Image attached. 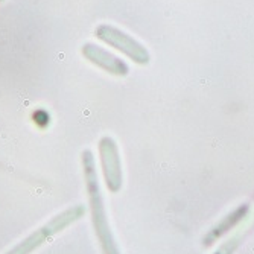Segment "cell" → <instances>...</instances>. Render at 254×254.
Masks as SVG:
<instances>
[{"label": "cell", "mask_w": 254, "mask_h": 254, "mask_svg": "<svg viewBox=\"0 0 254 254\" xmlns=\"http://www.w3.org/2000/svg\"><path fill=\"white\" fill-rule=\"evenodd\" d=\"M81 165H82V174H84V180H85V189H87V195H88L91 222H93L95 233L98 236L102 253L104 254H121L118 242L111 233L110 222L107 219V210L104 205V198L101 193V186H99L98 172H96V161H95L93 152L90 149L82 151Z\"/></svg>", "instance_id": "6da1fadb"}, {"label": "cell", "mask_w": 254, "mask_h": 254, "mask_svg": "<svg viewBox=\"0 0 254 254\" xmlns=\"http://www.w3.org/2000/svg\"><path fill=\"white\" fill-rule=\"evenodd\" d=\"M85 215V207L78 204L70 209H65L64 212L55 215L52 219H49L46 224H43L40 228H37L34 233H31L28 238H25L21 242L14 245L11 250H8L5 254H32L35 250H38L43 244L48 242L55 235L61 233L68 225L75 224Z\"/></svg>", "instance_id": "7a4b0ae2"}, {"label": "cell", "mask_w": 254, "mask_h": 254, "mask_svg": "<svg viewBox=\"0 0 254 254\" xmlns=\"http://www.w3.org/2000/svg\"><path fill=\"white\" fill-rule=\"evenodd\" d=\"M95 35L105 44L111 46L116 51L127 55L138 65H146L151 61V55L145 46L132 38V35L127 34L125 31L111 26V25H99L95 31Z\"/></svg>", "instance_id": "3957f363"}, {"label": "cell", "mask_w": 254, "mask_h": 254, "mask_svg": "<svg viewBox=\"0 0 254 254\" xmlns=\"http://www.w3.org/2000/svg\"><path fill=\"white\" fill-rule=\"evenodd\" d=\"M101 168L104 174V180L107 189L111 193H118L124 184V172H122V160L119 146L113 137L104 135L98 143Z\"/></svg>", "instance_id": "277c9868"}, {"label": "cell", "mask_w": 254, "mask_h": 254, "mask_svg": "<svg viewBox=\"0 0 254 254\" xmlns=\"http://www.w3.org/2000/svg\"><path fill=\"white\" fill-rule=\"evenodd\" d=\"M81 54L88 63L102 68L104 72H107L113 76L124 78L129 73V67L124 60H121L119 57L113 55L111 52L105 51L104 48H99V46H96L93 43L82 44Z\"/></svg>", "instance_id": "5b68a950"}, {"label": "cell", "mask_w": 254, "mask_h": 254, "mask_svg": "<svg viewBox=\"0 0 254 254\" xmlns=\"http://www.w3.org/2000/svg\"><path fill=\"white\" fill-rule=\"evenodd\" d=\"M250 207L247 204L238 207V209L235 212H232L228 216H225L213 230H210V233L207 235V238H204V245H212L216 239H219L224 233H227L230 228H233L248 212Z\"/></svg>", "instance_id": "8992f818"}, {"label": "cell", "mask_w": 254, "mask_h": 254, "mask_svg": "<svg viewBox=\"0 0 254 254\" xmlns=\"http://www.w3.org/2000/svg\"><path fill=\"white\" fill-rule=\"evenodd\" d=\"M0 2H5V0H0Z\"/></svg>", "instance_id": "52a82bcc"}]
</instances>
